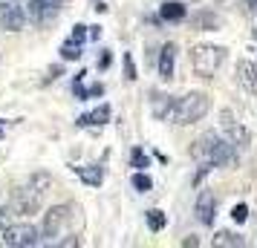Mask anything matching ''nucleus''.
<instances>
[{
    "label": "nucleus",
    "instance_id": "1",
    "mask_svg": "<svg viewBox=\"0 0 257 248\" xmlns=\"http://www.w3.org/2000/svg\"><path fill=\"white\" fill-rule=\"evenodd\" d=\"M52 188V176L44 173V170H38L29 176V182H24L21 188L15 190L12 202V211L15 216H29V213H38L44 208V199H47V190Z\"/></svg>",
    "mask_w": 257,
    "mask_h": 248
},
{
    "label": "nucleus",
    "instance_id": "2",
    "mask_svg": "<svg viewBox=\"0 0 257 248\" xmlns=\"http://www.w3.org/2000/svg\"><path fill=\"white\" fill-rule=\"evenodd\" d=\"M191 153H194V159H197L199 165H211V167L237 162V147L231 142H222L217 133H202L194 142Z\"/></svg>",
    "mask_w": 257,
    "mask_h": 248
},
{
    "label": "nucleus",
    "instance_id": "3",
    "mask_svg": "<svg viewBox=\"0 0 257 248\" xmlns=\"http://www.w3.org/2000/svg\"><path fill=\"white\" fill-rule=\"evenodd\" d=\"M208 110H211V98L205 93H188V95H182V98L171 101L165 118H168L171 124L185 127V124H194V121H199V118H205Z\"/></svg>",
    "mask_w": 257,
    "mask_h": 248
},
{
    "label": "nucleus",
    "instance_id": "4",
    "mask_svg": "<svg viewBox=\"0 0 257 248\" xmlns=\"http://www.w3.org/2000/svg\"><path fill=\"white\" fill-rule=\"evenodd\" d=\"M225 64V47H214V44H199L191 49V67L199 78H214V72Z\"/></svg>",
    "mask_w": 257,
    "mask_h": 248
},
{
    "label": "nucleus",
    "instance_id": "5",
    "mask_svg": "<svg viewBox=\"0 0 257 248\" xmlns=\"http://www.w3.org/2000/svg\"><path fill=\"white\" fill-rule=\"evenodd\" d=\"M75 216H81V208H78V205H55V208H49V211L44 213V225H41L38 234L44 236L47 242H55L61 236V231H64Z\"/></svg>",
    "mask_w": 257,
    "mask_h": 248
},
{
    "label": "nucleus",
    "instance_id": "6",
    "mask_svg": "<svg viewBox=\"0 0 257 248\" xmlns=\"http://www.w3.org/2000/svg\"><path fill=\"white\" fill-rule=\"evenodd\" d=\"M3 245L9 248H32L41 242V234H38V228L32 222H9L3 228V239H0Z\"/></svg>",
    "mask_w": 257,
    "mask_h": 248
},
{
    "label": "nucleus",
    "instance_id": "7",
    "mask_svg": "<svg viewBox=\"0 0 257 248\" xmlns=\"http://www.w3.org/2000/svg\"><path fill=\"white\" fill-rule=\"evenodd\" d=\"M220 124H222V130L228 133V142H231L237 150H245V147L251 144V133H248V127H245L243 121L234 118L231 110H222L220 113Z\"/></svg>",
    "mask_w": 257,
    "mask_h": 248
},
{
    "label": "nucleus",
    "instance_id": "8",
    "mask_svg": "<svg viewBox=\"0 0 257 248\" xmlns=\"http://www.w3.org/2000/svg\"><path fill=\"white\" fill-rule=\"evenodd\" d=\"M0 26L6 32H21L26 26V12L18 0H0Z\"/></svg>",
    "mask_w": 257,
    "mask_h": 248
},
{
    "label": "nucleus",
    "instance_id": "9",
    "mask_svg": "<svg viewBox=\"0 0 257 248\" xmlns=\"http://www.w3.org/2000/svg\"><path fill=\"white\" fill-rule=\"evenodd\" d=\"M61 12V0H29V21H35L38 26L52 24Z\"/></svg>",
    "mask_w": 257,
    "mask_h": 248
},
{
    "label": "nucleus",
    "instance_id": "10",
    "mask_svg": "<svg viewBox=\"0 0 257 248\" xmlns=\"http://www.w3.org/2000/svg\"><path fill=\"white\" fill-rule=\"evenodd\" d=\"M194 211H197V219L202 225H214V216H217V196H214V190H208V188L199 190Z\"/></svg>",
    "mask_w": 257,
    "mask_h": 248
},
{
    "label": "nucleus",
    "instance_id": "11",
    "mask_svg": "<svg viewBox=\"0 0 257 248\" xmlns=\"http://www.w3.org/2000/svg\"><path fill=\"white\" fill-rule=\"evenodd\" d=\"M222 26H225V18L211 9H199L191 15V29H197V32H217Z\"/></svg>",
    "mask_w": 257,
    "mask_h": 248
},
{
    "label": "nucleus",
    "instance_id": "12",
    "mask_svg": "<svg viewBox=\"0 0 257 248\" xmlns=\"http://www.w3.org/2000/svg\"><path fill=\"white\" fill-rule=\"evenodd\" d=\"M237 84H240L248 95H257V64L240 61V64H237Z\"/></svg>",
    "mask_w": 257,
    "mask_h": 248
},
{
    "label": "nucleus",
    "instance_id": "13",
    "mask_svg": "<svg viewBox=\"0 0 257 248\" xmlns=\"http://www.w3.org/2000/svg\"><path fill=\"white\" fill-rule=\"evenodd\" d=\"M110 116H113V110H110V104H98L95 110H90V113H84L75 124L78 127H104L107 121H110Z\"/></svg>",
    "mask_w": 257,
    "mask_h": 248
},
{
    "label": "nucleus",
    "instance_id": "14",
    "mask_svg": "<svg viewBox=\"0 0 257 248\" xmlns=\"http://www.w3.org/2000/svg\"><path fill=\"white\" fill-rule=\"evenodd\" d=\"M176 72V44H165L159 52V75L165 81H171Z\"/></svg>",
    "mask_w": 257,
    "mask_h": 248
},
{
    "label": "nucleus",
    "instance_id": "15",
    "mask_svg": "<svg viewBox=\"0 0 257 248\" xmlns=\"http://www.w3.org/2000/svg\"><path fill=\"white\" fill-rule=\"evenodd\" d=\"M75 170V176L81 179L84 185H90V188H98L101 182H104V167L101 165H81V167H72Z\"/></svg>",
    "mask_w": 257,
    "mask_h": 248
},
{
    "label": "nucleus",
    "instance_id": "16",
    "mask_svg": "<svg viewBox=\"0 0 257 248\" xmlns=\"http://www.w3.org/2000/svg\"><path fill=\"white\" fill-rule=\"evenodd\" d=\"M159 15H162V21H185L188 18V9L179 3V0H168V3H162V9H159Z\"/></svg>",
    "mask_w": 257,
    "mask_h": 248
},
{
    "label": "nucleus",
    "instance_id": "17",
    "mask_svg": "<svg viewBox=\"0 0 257 248\" xmlns=\"http://www.w3.org/2000/svg\"><path fill=\"white\" fill-rule=\"evenodd\" d=\"M145 219H148V228H151L153 234H159V231H165V225H168V213L159 211V208H151V211L145 213Z\"/></svg>",
    "mask_w": 257,
    "mask_h": 248
},
{
    "label": "nucleus",
    "instance_id": "18",
    "mask_svg": "<svg viewBox=\"0 0 257 248\" xmlns=\"http://www.w3.org/2000/svg\"><path fill=\"white\" fill-rule=\"evenodd\" d=\"M214 245H222V248H240L245 245V239L240 234H234V231H220V234L214 236Z\"/></svg>",
    "mask_w": 257,
    "mask_h": 248
},
{
    "label": "nucleus",
    "instance_id": "19",
    "mask_svg": "<svg viewBox=\"0 0 257 248\" xmlns=\"http://www.w3.org/2000/svg\"><path fill=\"white\" fill-rule=\"evenodd\" d=\"M151 107H153V116H156V118H165V113H168V107H171V95L153 93V98H151Z\"/></svg>",
    "mask_w": 257,
    "mask_h": 248
},
{
    "label": "nucleus",
    "instance_id": "20",
    "mask_svg": "<svg viewBox=\"0 0 257 248\" xmlns=\"http://www.w3.org/2000/svg\"><path fill=\"white\" fill-rule=\"evenodd\" d=\"M130 185H133V188L139 190V193H148V190L153 188V179L148 176V173H145V170H136V173H133V176H130Z\"/></svg>",
    "mask_w": 257,
    "mask_h": 248
},
{
    "label": "nucleus",
    "instance_id": "21",
    "mask_svg": "<svg viewBox=\"0 0 257 248\" xmlns=\"http://www.w3.org/2000/svg\"><path fill=\"white\" fill-rule=\"evenodd\" d=\"M61 58H64V61H78V58H81V44H75V41L70 38V41L61 47Z\"/></svg>",
    "mask_w": 257,
    "mask_h": 248
},
{
    "label": "nucleus",
    "instance_id": "22",
    "mask_svg": "<svg viewBox=\"0 0 257 248\" xmlns=\"http://www.w3.org/2000/svg\"><path fill=\"white\" fill-rule=\"evenodd\" d=\"M148 165H151L148 153H145L142 147H133V150H130V167H136V170H145Z\"/></svg>",
    "mask_w": 257,
    "mask_h": 248
},
{
    "label": "nucleus",
    "instance_id": "23",
    "mask_svg": "<svg viewBox=\"0 0 257 248\" xmlns=\"http://www.w3.org/2000/svg\"><path fill=\"white\" fill-rule=\"evenodd\" d=\"M12 216H15V211H12V202L0 196V231H3L6 225L12 222Z\"/></svg>",
    "mask_w": 257,
    "mask_h": 248
},
{
    "label": "nucleus",
    "instance_id": "24",
    "mask_svg": "<svg viewBox=\"0 0 257 248\" xmlns=\"http://www.w3.org/2000/svg\"><path fill=\"white\" fill-rule=\"evenodd\" d=\"M84 75H87V72H78V75H75V81H72V93H75V98H78V101H87V87H84Z\"/></svg>",
    "mask_w": 257,
    "mask_h": 248
},
{
    "label": "nucleus",
    "instance_id": "25",
    "mask_svg": "<svg viewBox=\"0 0 257 248\" xmlns=\"http://www.w3.org/2000/svg\"><path fill=\"white\" fill-rule=\"evenodd\" d=\"M121 61H124V78H127V81H136L139 75H136V64H133V55H130V52H124V55H121Z\"/></svg>",
    "mask_w": 257,
    "mask_h": 248
},
{
    "label": "nucleus",
    "instance_id": "26",
    "mask_svg": "<svg viewBox=\"0 0 257 248\" xmlns=\"http://www.w3.org/2000/svg\"><path fill=\"white\" fill-rule=\"evenodd\" d=\"M231 219L237 225L245 222V219H248V205H243V202H240V205H234V208H231Z\"/></svg>",
    "mask_w": 257,
    "mask_h": 248
},
{
    "label": "nucleus",
    "instance_id": "27",
    "mask_svg": "<svg viewBox=\"0 0 257 248\" xmlns=\"http://www.w3.org/2000/svg\"><path fill=\"white\" fill-rule=\"evenodd\" d=\"M72 41H75V44H84V41H87V26H84V24H78V26H75V29H72Z\"/></svg>",
    "mask_w": 257,
    "mask_h": 248
},
{
    "label": "nucleus",
    "instance_id": "28",
    "mask_svg": "<svg viewBox=\"0 0 257 248\" xmlns=\"http://www.w3.org/2000/svg\"><path fill=\"white\" fill-rule=\"evenodd\" d=\"M61 72H64V67H61V64H55V67H49V70H47V78H44V84H47V81H55V78H58Z\"/></svg>",
    "mask_w": 257,
    "mask_h": 248
},
{
    "label": "nucleus",
    "instance_id": "29",
    "mask_svg": "<svg viewBox=\"0 0 257 248\" xmlns=\"http://www.w3.org/2000/svg\"><path fill=\"white\" fill-rule=\"evenodd\" d=\"M101 93H104V87H101V84H93V87H87V98H98Z\"/></svg>",
    "mask_w": 257,
    "mask_h": 248
},
{
    "label": "nucleus",
    "instance_id": "30",
    "mask_svg": "<svg viewBox=\"0 0 257 248\" xmlns=\"http://www.w3.org/2000/svg\"><path fill=\"white\" fill-rule=\"evenodd\" d=\"M87 38L98 41V38H101V26H87Z\"/></svg>",
    "mask_w": 257,
    "mask_h": 248
},
{
    "label": "nucleus",
    "instance_id": "31",
    "mask_svg": "<svg viewBox=\"0 0 257 248\" xmlns=\"http://www.w3.org/2000/svg\"><path fill=\"white\" fill-rule=\"evenodd\" d=\"M98 67H101V70H107V67H110V52H104V55H101V61H98Z\"/></svg>",
    "mask_w": 257,
    "mask_h": 248
},
{
    "label": "nucleus",
    "instance_id": "32",
    "mask_svg": "<svg viewBox=\"0 0 257 248\" xmlns=\"http://www.w3.org/2000/svg\"><path fill=\"white\" fill-rule=\"evenodd\" d=\"M248 6H251V9L257 12V0H248Z\"/></svg>",
    "mask_w": 257,
    "mask_h": 248
},
{
    "label": "nucleus",
    "instance_id": "33",
    "mask_svg": "<svg viewBox=\"0 0 257 248\" xmlns=\"http://www.w3.org/2000/svg\"><path fill=\"white\" fill-rule=\"evenodd\" d=\"M254 41H257V29H254Z\"/></svg>",
    "mask_w": 257,
    "mask_h": 248
},
{
    "label": "nucleus",
    "instance_id": "34",
    "mask_svg": "<svg viewBox=\"0 0 257 248\" xmlns=\"http://www.w3.org/2000/svg\"><path fill=\"white\" fill-rule=\"evenodd\" d=\"M220 3H228V0H220Z\"/></svg>",
    "mask_w": 257,
    "mask_h": 248
}]
</instances>
